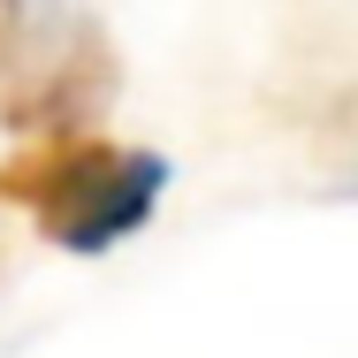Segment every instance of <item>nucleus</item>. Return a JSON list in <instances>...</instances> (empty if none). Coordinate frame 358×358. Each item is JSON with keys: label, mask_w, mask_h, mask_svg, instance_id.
<instances>
[{"label": "nucleus", "mask_w": 358, "mask_h": 358, "mask_svg": "<svg viewBox=\"0 0 358 358\" xmlns=\"http://www.w3.org/2000/svg\"><path fill=\"white\" fill-rule=\"evenodd\" d=\"M160 191H168L160 152L76 138V130H38L31 152H15L0 168V199H15L62 252H107V244L138 236L160 206Z\"/></svg>", "instance_id": "nucleus-1"}, {"label": "nucleus", "mask_w": 358, "mask_h": 358, "mask_svg": "<svg viewBox=\"0 0 358 358\" xmlns=\"http://www.w3.org/2000/svg\"><path fill=\"white\" fill-rule=\"evenodd\" d=\"M115 99V46L76 0H0V122L84 130Z\"/></svg>", "instance_id": "nucleus-2"}]
</instances>
